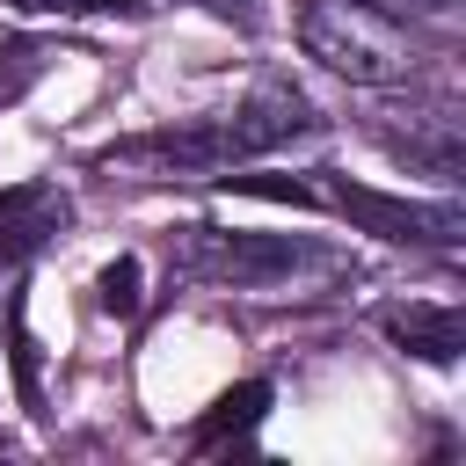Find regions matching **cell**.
Masks as SVG:
<instances>
[{"instance_id":"1","label":"cell","mask_w":466,"mask_h":466,"mask_svg":"<svg viewBox=\"0 0 466 466\" xmlns=\"http://www.w3.org/2000/svg\"><path fill=\"white\" fill-rule=\"evenodd\" d=\"M299 44H306V58H320L328 73H342L357 87H393L415 73L408 29L393 15H379L371 0H306Z\"/></svg>"},{"instance_id":"2","label":"cell","mask_w":466,"mask_h":466,"mask_svg":"<svg viewBox=\"0 0 466 466\" xmlns=\"http://www.w3.org/2000/svg\"><path fill=\"white\" fill-rule=\"evenodd\" d=\"M182 262L211 284H277L306 262V240L291 233H226V226H189L182 233Z\"/></svg>"},{"instance_id":"3","label":"cell","mask_w":466,"mask_h":466,"mask_svg":"<svg viewBox=\"0 0 466 466\" xmlns=\"http://www.w3.org/2000/svg\"><path fill=\"white\" fill-rule=\"evenodd\" d=\"M335 204L379 233V240H415V248H459L466 240V211L459 204H415V197H386V189H364L350 175H335Z\"/></svg>"},{"instance_id":"4","label":"cell","mask_w":466,"mask_h":466,"mask_svg":"<svg viewBox=\"0 0 466 466\" xmlns=\"http://www.w3.org/2000/svg\"><path fill=\"white\" fill-rule=\"evenodd\" d=\"M66 218H73V204H66L58 182H15V189H0V269H15L36 248H51L66 233Z\"/></svg>"},{"instance_id":"5","label":"cell","mask_w":466,"mask_h":466,"mask_svg":"<svg viewBox=\"0 0 466 466\" xmlns=\"http://www.w3.org/2000/svg\"><path fill=\"white\" fill-rule=\"evenodd\" d=\"M379 335H386L393 350L422 357V364H459V357H466V313H459V306H422V299L386 306V313H379Z\"/></svg>"},{"instance_id":"6","label":"cell","mask_w":466,"mask_h":466,"mask_svg":"<svg viewBox=\"0 0 466 466\" xmlns=\"http://www.w3.org/2000/svg\"><path fill=\"white\" fill-rule=\"evenodd\" d=\"M379 138H386V153H400L408 167H430V175H444V182L466 167V138H459V116H444V109H415L408 124H386Z\"/></svg>"},{"instance_id":"7","label":"cell","mask_w":466,"mask_h":466,"mask_svg":"<svg viewBox=\"0 0 466 466\" xmlns=\"http://www.w3.org/2000/svg\"><path fill=\"white\" fill-rule=\"evenodd\" d=\"M262 408H269V386H262V379H248V386L218 393V400H211V415L197 422V451H211L218 437H240V430H255V422H262Z\"/></svg>"},{"instance_id":"8","label":"cell","mask_w":466,"mask_h":466,"mask_svg":"<svg viewBox=\"0 0 466 466\" xmlns=\"http://www.w3.org/2000/svg\"><path fill=\"white\" fill-rule=\"evenodd\" d=\"M7 342H15V386H22V408L44 415V386H36V342H29V320H22V291L7 299Z\"/></svg>"},{"instance_id":"9","label":"cell","mask_w":466,"mask_h":466,"mask_svg":"<svg viewBox=\"0 0 466 466\" xmlns=\"http://www.w3.org/2000/svg\"><path fill=\"white\" fill-rule=\"evenodd\" d=\"M138 306H146V291H138V262H131V255H116V262L102 269V313L131 320Z\"/></svg>"},{"instance_id":"10","label":"cell","mask_w":466,"mask_h":466,"mask_svg":"<svg viewBox=\"0 0 466 466\" xmlns=\"http://www.w3.org/2000/svg\"><path fill=\"white\" fill-rule=\"evenodd\" d=\"M7 7H22V15H95L109 0H7Z\"/></svg>"},{"instance_id":"11","label":"cell","mask_w":466,"mask_h":466,"mask_svg":"<svg viewBox=\"0 0 466 466\" xmlns=\"http://www.w3.org/2000/svg\"><path fill=\"white\" fill-rule=\"evenodd\" d=\"M189 7H211V15H226V22H255V0H189Z\"/></svg>"},{"instance_id":"12","label":"cell","mask_w":466,"mask_h":466,"mask_svg":"<svg viewBox=\"0 0 466 466\" xmlns=\"http://www.w3.org/2000/svg\"><path fill=\"white\" fill-rule=\"evenodd\" d=\"M422 7H430V15H451V7H459V0H422Z\"/></svg>"}]
</instances>
